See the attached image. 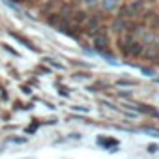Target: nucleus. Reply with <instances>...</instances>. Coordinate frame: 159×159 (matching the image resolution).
<instances>
[{
	"mask_svg": "<svg viewBox=\"0 0 159 159\" xmlns=\"http://www.w3.org/2000/svg\"><path fill=\"white\" fill-rule=\"evenodd\" d=\"M157 150H159V148H157L155 144H150V146H148V152H152V153H155Z\"/></svg>",
	"mask_w": 159,
	"mask_h": 159,
	"instance_id": "1a4fd4ad",
	"label": "nucleus"
},
{
	"mask_svg": "<svg viewBox=\"0 0 159 159\" xmlns=\"http://www.w3.org/2000/svg\"><path fill=\"white\" fill-rule=\"evenodd\" d=\"M129 8H131V13L137 17L139 13L144 11V0H135V2H129Z\"/></svg>",
	"mask_w": 159,
	"mask_h": 159,
	"instance_id": "7ed1b4c3",
	"label": "nucleus"
},
{
	"mask_svg": "<svg viewBox=\"0 0 159 159\" xmlns=\"http://www.w3.org/2000/svg\"><path fill=\"white\" fill-rule=\"evenodd\" d=\"M127 25H129L127 19L116 17V19L112 21V30H114V32H125V30H127Z\"/></svg>",
	"mask_w": 159,
	"mask_h": 159,
	"instance_id": "f03ea898",
	"label": "nucleus"
},
{
	"mask_svg": "<svg viewBox=\"0 0 159 159\" xmlns=\"http://www.w3.org/2000/svg\"><path fill=\"white\" fill-rule=\"evenodd\" d=\"M11 36H13L15 39H19V41H21L25 47H28V49H32V51H38V49H36V47H34V45H32V43H30L26 38H23V36H19V34H15V32H11Z\"/></svg>",
	"mask_w": 159,
	"mask_h": 159,
	"instance_id": "39448f33",
	"label": "nucleus"
},
{
	"mask_svg": "<svg viewBox=\"0 0 159 159\" xmlns=\"http://www.w3.org/2000/svg\"><path fill=\"white\" fill-rule=\"evenodd\" d=\"M73 15H75L73 19H77L79 23H83V21L86 19V13H84V11H77V13H73Z\"/></svg>",
	"mask_w": 159,
	"mask_h": 159,
	"instance_id": "423d86ee",
	"label": "nucleus"
},
{
	"mask_svg": "<svg viewBox=\"0 0 159 159\" xmlns=\"http://www.w3.org/2000/svg\"><path fill=\"white\" fill-rule=\"evenodd\" d=\"M84 4H86L88 8H94V6L98 4V0H84Z\"/></svg>",
	"mask_w": 159,
	"mask_h": 159,
	"instance_id": "6e6552de",
	"label": "nucleus"
},
{
	"mask_svg": "<svg viewBox=\"0 0 159 159\" xmlns=\"http://www.w3.org/2000/svg\"><path fill=\"white\" fill-rule=\"evenodd\" d=\"M155 41L159 43V30H157V36H155Z\"/></svg>",
	"mask_w": 159,
	"mask_h": 159,
	"instance_id": "9d476101",
	"label": "nucleus"
},
{
	"mask_svg": "<svg viewBox=\"0 0 159 159\" xmlns=\"http://www.w3.org/2000/svg\"><path fill=\"white\" fill-rule=\"evenodd\" d=\"M118 86H135L133 81H118Z\"/></svg>",
	"mask_w": 159,
	"mask_h": 159,
	"instance_id": "0eeeda50",
	"label": "nucleus"
},
{
	"mask_svg": "<svg viewBox=\"0 0 159 159\" xmlns=\"http://www.w3.org/2000/svg\"><path fill=\"white\" fill-rule=\"evenodd\" d=\"M92 39H94V47H96L98 52H105V51H107V47H109V39H107V36H105L103 30L98 32L96 36H92Z\"/></svg>",
	"mask_w": 159,
	"mask_h": 159,
	"instance_id": "f257e3e1",
	"label": "nucleus"
},
{
	"mask_svg": "<svg viewBox=\"0 0 159 159\" xmlns=\"http://www.w3.org/2000/svg\"><path fill=\"white\" fill-rule=\"evenodd\" d=\"M118 6V0H101V8L105 10V11H111V10H114Z\"/></svg>",
	"mask_w": 159,
	"mask_h": 159,
	"instance_id": "20e7f679",
	"label": "nucleus"
}]
</instances>
